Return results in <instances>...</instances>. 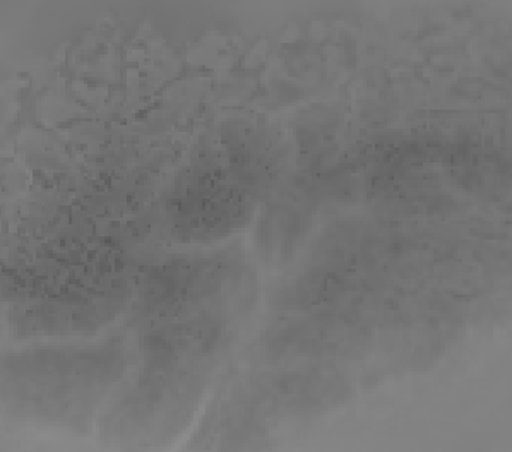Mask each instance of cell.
I'll return each instance as SVG.
<instances>
[{
  "label": "cell",
  "mask_w": 512,
  "mask_h": 452,
  "mask_svg": "<svg viewBox=\"0 0 512 452\" xmlns=\"http://www.w3.org/2000/svg\"><path fill=\"white\" fill-rule=\"evenodd\" d=\"M105 363L103 355L88 351L40 353L11 363L12 374L7 379L36 382V389L26 391L24 396L52 413H66L67 406L84 405L83 399L93 386L105 379Z\"/></svg>",
  "instance_id": "obj_1"
},
{
  "label": "cell",
  "mask_w": 512,
  "mask_h": 452,
  "mask_svg": "<svg viewBox=\"0 0 512 452\" xmlns=\"http://www.w3.org/2000/svg\"><path fill=\"white\" fill-rule=\"evenodd\" d=\"M242 213L240 197L232 189L209 177H192L172 197L173 221L191 230H220L232 226Z\"/></svg>",
  "instance_id": "obj_2"
}]
</instances>
